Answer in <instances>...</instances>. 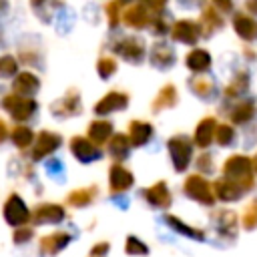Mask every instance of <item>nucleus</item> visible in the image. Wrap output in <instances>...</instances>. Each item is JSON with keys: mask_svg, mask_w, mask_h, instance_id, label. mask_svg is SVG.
Here are the masks:
<instances>
[{"mask_svg": "<svg viewBox=\"0 0 257 257\" xmlns=\"http://www.w3.org/2000/svg\"><path fill=\"white\" fill-rule=\"evenodd\" d=\"M217 131V122L213 116H205L197 128H195V145L197 147H209L211 141H213V135Z\"/></svg>", "mask_w": 257, "mask_h": 257, "instance_id": "12", "label": "nucleus"}, {"mask_svg": "<svg viewBox=\"0 0 257 257\" xmlns=\"http://www.w3.org/2000/svg\"><path fill=\"white\" fill-rule=\"evenodd\" d=\"M116 2H128V0H116Z\"/></svg>", "mask_w": 257, "mask_h": 257, "instance_id": "46", "label": "nucleus"}, {"mask_svg": "<svg viewBox=\"0 0 257 257\" xmlns=\"http://www.w3.org/2000/svg\"><path fill=\"white\" fill-rule=\"evenodd\" d=\"M80 108V100L76 94H68L54 104V114H76Z\"/></svg>", "mask_w": 257, "mask_h": 257, "instance_id": "25", "label": "nucleus"}, {"mask_svg": "<svg viewBox=\"0 0 257 257\" xmlns=\"http://www.w3.org/2000/svg\"><path fill=\"white\" fill-rule=\"evenodd\" d=\"M62 217H64V209L60 205H52V203L40 205L34 211L36 223H58V221H62Z\"/></svg>", "mask_w": 257, "mask_h": 257, "instance_id": "15", "label": "nucleus"}, {"mask_svg": "<svg viewBox=\"0 0 257 257\" xmlns=\"http://www.w3.org/2000/svg\"><path fill=\"white\" fill-rule=\"evenodd\" d=\"M92 193H94V189H78V191H72V193L68 195V201H70L72 205L80 207V205H86V203H90V199H92Z\"/></svg>", "mask_w": 257, "mask_h": 257, "instance_id": "30", "label": "nucleus"}, {"mask_svg": "<svg viewBox=\"0 0 257 257\" xmlns=\"http://www.w3.org/2000/svg\"><path fill=\"white\" fill-rule=\"evenodd\" d=\"M169 151H171V157H173V165L177 171H185L191 163V153H193V145L191 141L185 137V135H179V137H173L169 141Z\"/></svg>", "mask_w": 257, "mask_h": 257, "instance_id": "3", "label": "nucleus"}, {"mask_svg": "<svg viewBox=\"0 0 257 257\" xmlns=\"http://www.w3.org/2000/svg\"><path fill=\"white\" fill-rule=\"evenodd\" d=\"M116 52L131 62H139L145 56V44L139 38H124L116 44Z\"/></svg>", "mask_w": 257, "mask_h": 257, "instance_id": "11", "label": "nucleus"}, {"mask_svg": "<svg viewBox=\"0 0 257 257\" xmlns=\"http://www.w3.org/2000/svg\"><path fill=\"white\" fill-rule=\"evenodd\" d=\"M30 2H32V6H38V4H42L44 0H30Z\"/></svg>", "mask_w": 257, "mask_h": 257, "instance_id": "45", "label": "nucleus"}, {"mask_svg": "<svg viewBox=\"0 0 257 257\" xmlns=\"http://www.w3.org/2000/svg\"><path fill=\"white\" fill-rule=\"evenodd\" d=\"M2 106L10 112L12 118L16 120H26L28 116H32V112L38 108L34 98H26V96H18V94H6L2 100Z\"/></svg>", "mask_w": 257, "mask_h": 257, "instance_id": "2", "label": "nucleus"}, {"mask_svg": "<svg viewBox=\"0 0 257 257\" xmlns=\"http://www.w3.org/2000/svg\"><path fill=\"white\" fill-rule=\"evenodd\" d=\"M106 14H108V24L116 26V22H118V2H108L106 4Z\"/></svg>", "mask_w": 257, "mask_h": 257, "instance_id": "36", "label": "nucleus"}, {"mask_svg": "<svg viewBox=\"0 0 257 257\" xmlns=\"http://www.w3.org/2000/svg\"><path fill=\"white\" fill-rule=\"evenodd\" d=\"M151 60H153V64H157V66H171L173 64V60H175V54H173V50L167 46V44H157L155 48H153V56H151Z\"/></svg>", "mask_w": 257, "mask_h": 257, "instance_id": "23", "label": "nucleus"}, {"mask_svg": "<svg viewBox=\"0 0 257 257\" xmlns=\"http://www.w3.org/2000/svg\"><path fill=\"white\" fill-rule=\"evenodd\" d=\"M153 135V126L149 122H143V120H133L128 124V143L135 145V147H141L145 145Z\"/></svg>", "mask_w": 257, "mask_h": 257, "instance_id": "14", "label": "nucleus"}, {"mask_svg": "<svg viewBox=\"0 0 257 257\" xmlns=\"http://www.w3.org/2000/svg\"><path fill=\"white\" fill-rule=\"evenodd\" d=\"M68 241H70V237L66 233H52V235H48V237H44L40 241V247L46 253H56V251L64 249Z\"/></svg>", "mask_w": 257, "mask_h": 257, "instance_id": "21", "label": "nucleus"}, {"mask_svg": "<svg viewBox=\"0 0 257 257\" xmlns=\"http://www.w3.org/2000/svg\"><path fill=\"white\" fill-rule=\"evenodd\" d=\"M16 68H18V64H16L14 56H10V54L0 56V76H10L16 72Z\"/></svg>", "mask_w": 257, "mask_h": 257, "instance_id": "31", "label": "nucleus"}, {"mask_svg": "<svg viewBox=\"0 0 257 257\" xmlns=\"http://www.w3.org/2000/svg\"><path fill=\"white\" fill-rule=\"evenodd\" d=\"M133 185V175L131 171H126L124 167L120 165H114L110 167V191L118 193V191H124Z\"/></svg>", "mask_w": 257, "mask_h": 257, "instance_id": "16", "label": "nucleus"}, {"mask_svg": "<svg viewBox=\"0 0 257 257\" xmlns=\"http://www.w3.org/2000/svg\"><path fill=\"white\" fill-rule=\"evenodd\" d=\"M213 2H215L221 10H225V12H229V10H231V6H233V4H231V0H213Z\"/></svg>", "mask_w": 257, "mask_h": 257, "instance_id": "40", "label": "nucleus"}, {"mask_svg": "<svg viewBox=\"0 0 257 257\" xmlns=\"http://www.w3.org/2000/svg\"><path fill=\"white\" fill-rule=\"evenodd\" d=\"M215 191H217V197L223 199V201H235L241 195V189L237 185L229 183V181H219L215 185Z\"/></svg>", "mask_w": 257, "mask_h": 257, "instance_id": "26", "label": "nucleus"}, {"mask_svg": "<svg viewBox=\"0 0 257 257\" xmlns=\"http://www.w3.org/2000/svg\"><path fill=\"white\" fill-rule=\"evenodd\" d=\"M171 36L177 42L195 44L199 40V24H195L191 20H179V22H175V26L171 30Z\"/></svg>", "mask_w": 257, "mask_h": 257, "instance_id": "9", "label": "nucleus"}, {"mask_svg": "<svg viewBox=\"0 0 257 257\" xmlns=\"http://www.w3.org/2000/svg\"><path fill=\"white\" fill-rule=\"evenodd\" d=\"M223 175H225V181L237 185L243 191V189L251 187V183H253V177H251V161L247 157L235 155V157H231V159L225 161Z\"/></svg>", "mask_w": 257, "mask_h": 257, "instance_id": "1", "label": "nucleus"}, {"mask_svg": "<svg viewBox=\"0 0 257 257\" xmlns=\"http://www.w3.org/2000/svg\"><path fill=\"white\" fill-rule=\"evenodd\" d=\"M32 139H34V135H32V131H30L28 126H16V128L12 131V143H14L18 149H26V147L32 143Z\"/></svg>", "mask_w": 257, "mask_h": 257, "instance_id": "27", "label": "nucleus"}, {"mask_svg": "<svg viewBox=\"0 0 257 257\" xmlns=\"http://www.w3.org/2000/svg\"><path fill=\"white\" fill-rule=\"evenodd\" d=\"M255 102H251V100H247V102H241L235 110H233V120L235 122H247L249 118H253V114H255Z\"/></svg>", "mask_w": 257, "mask_h": 257, "instance_id": "28", "label": "nucleus"}, {"mask_svg": "<svg viewBox=\"0 0 257 257\" xmlns=\"http://www.w3.org/2000/svg\"><path fill=\"white\" fill-rule=\"evenodd\" d=\"M243 223H245L247 229H251V227L257 225V201L249 205V209H247V213H245V217H243Z\"/></svg>", "mask_w": 257, "mask_h": 257, "instance_id": "35", "label": "nucleus"}, {"mask_svg": "<svg viewBox=\"0 0 257 257\" xmlns=\"http://www.w3.org/2000/svg\"><path fill=\"white\" fill-rule=\"evenodd\" d=\"M255 169H257V157H255Z\"/></svg>", "mask_w": 257, "mask_h": 257, "instance_id": "47", "label": "nucleus"}, {"mask_svg": "<svg viewBox=\"0 0 257 257\" xmlns=\"http://www.w3.org/2000/svg\"><path fill=\"white\" fill-rule=\"evenodd\" d=\"M155 30H157L159 34H163V30H165V22H161V20H157V22H155Z\"/></svg>", "mask_w": 257, "mask_h": 257, "instance_id": "44", "label": "nucleus"}, {"mask_svg": "<svg viewBox=\"0 0 257 257\" xmlns=\"http://www.w3.org/2000/svg\"><path fill=\"white\" fill-rule=\"evenodd\" d=\"M32 237V229H18L14 233V243H26Z\"/></svg>", "mask_w": 257, "mask_h": 257, "instance_id": "38", "label": "nucleus"}, {"mask_svg": "<svg viewBox=\"0 0 257 257\" xmlns=\"http://www.w3.org/2000/svg\"><path fill=\"white\" fill-rule=\"evenodd\" d=\"M175 102H177V88L173 84H167L159 90L157 98L153 100V110L159 112L163 108H171V106H175Z\"/></svg>", "mask_w": 257, "mask_h": 257, "instance_id": "19", "label": "nucleus"}, {"mask_svg": "<svg viewBox=\"0 0 257 257\" xmlns=\"http://www.w3.org/2000/svg\"><path fill=\"white\" fill-rule=\"evenodd\" d=\"M203 22H205L207 30L211 32L213 28L221 26V16H219V14H217L213 8H205V10H203Z\"/></svg>", "mask_w": 257, "mask_h": 257, "instance_id": "32", "label": "nucleus"}, {"mask_svg": "<svg viewBox=\"0 0 257 257\" xmlns=\"http://www.w3.org/2000/svg\"><path fill=\"white\" fill-rule=\"evenodd\" d=\"M108 151H110L112 159L122 161L128 155V139L124 135H114L110 139V143H108Z\"/></svg>", "mask_w": 257, "mask_h": 257, "instance_id": "24", "label": "nucleus"}, {"mask_svg": "<svg viewBox=\"0 0 257 257\" xmlns=\"http://www.w3.org/2000/svg\"><path fill=\"white\" fill-rule=\"evenodd\" d=\"M70 151H72V155H74L78 161H82V163H90V161H94V159L100 157L98 147H96L92 141L84 139V137H74V139L70 141Z\"/></svg>", "mask_w": 257, "mask_h": 257, "instance_id": "7", "label": "nucleus"}, {"mask_svg": "<svg viewBox=\"0 0 257 257\" xmlns=\"http://www.w3.org/2000/svg\"><path fill=\"white\" fill-rule=\"evenodd\" d=\"M96 70L100 74V78H108L114 70H116V62L112 58H100L98 64H96Z\"/></svg>", "mask_w": 257, "mask_h": 257, "instance_id": "33", "label": "nucleus"}, {"mask_svg": "<svg viewBox=\"0 0 257 257\" xmlns=\"http://www.w3.org/2000/svg\"><path fill=\"white\" fill-rule=\"evenodd\" d=\"M185 193L199 201V203H205V205H211L213 203V193H211V187L209 183L201 177V175H193L185 181Z\"/></svg>", "mask_w": 257, "mask_h": 257, "instance_id": "5", "label": "nucleus"}, {"mask_svg": "<svg viewBox=\"0 0 257 257\" xmlns=\"http://www.w3.org/2000/svg\"><path fill=\"white\" fill-rule=\"evenodd\" d=\"M233 28L243 40H255L257 38V20L245 14H237L233 18Z\"/></svg>", "mask_w": 257, "mask_h": 257, "instance_id": "13", "label": "nucleus"}, {"mask_svg": "<svg viewBox=\"0 0 257 257\" xmlns=\"http://www.w3.org/2000/svg\"><path fill=\"white\" fill-rule=\"evenodd\" d=\"M247 8L257 14V0H247Z\"/></svg>", "mask_w": 257, "mask_h": 257, "instance_id": "43", "label": "nucleus"}, {"mask_svg": "<svg viewBox=\"0 0 257 257\" xmlns=\"http://www.w3.org/2000/svg\"><path fill=\"white\" fill-rule=\"evenodd\" d=\"M213 82L209 80V78H195V80H191V90L195 92V94H199L201 98H207V96H211L213 94Z\"/></svg>", "mask_w": 257, "mask_h": 257, "instance_id": "29", "label": "nucleus"}, {"mask_svg": "<svg viewBox=\"0 0 257 257\" xmlns=\"http://www.w3.org/2000/svg\"><path fill=\"white\" fill-rule=\"evenodd\" d=\"M126 251H128V253H147V247H145L143 243H139L135 237H131V239L126 241Z\"/></svg>", "mask_w": 257, "mask_h": 257, "instance_id": "37", "label": "nucleus"}, {"mask_svg": "<svg viewBox=\"0 0 257 257\" xmlns=\"http://www.w3.org/2000/svg\"><path fill=\"white\" fill-rule=\"evenodd\" d=\"M145 197H147V201H149L151 205H157V207H167V205L171 203L169 189H167V185H165L163 181L157 183V185H153L151 189H147V191H145Z\"/></svg>", "mask_w": 257, "mask_h": 257, "instance_id": "17", "label": "nucleus"}, {"mask_svg": "<svg viewBox=\"0 0 257 257\" xmlns=\"http://www.w3.org/2000/svg\"><path fill=\"white\" fill-rule=\"evenodd\" d=\"M165 4H167V0H149V6L153 12H161L165 8Z\"/></svg>", "mask_w": 257, "mask_h": 257, "instance_id": "39", "label": "nucleus"}, {"mask_svg": "<svg viewBox=\"0 0 257 257\" xmlns=\"http://www.w3.org/2000/svg\"><path fill=\"white\" fill-rule=\"evenodd\" d=\"M128 104V96L122 92H108L104 94L96 104H94V112L96 114H108L114 110H122Z\"/></svg>", "mask_w": 257, "mask_h": 257, "instance_id": "8", "label": "nucleus"}, {"mask_svg": "<svg viewBox=\"0 0 257 257\" xmlns=\"http://www.w3.org/2000/svg\"><path fill=\"white\" fill-rule=\"evenodd\" d=\"M215 137H217L219 145H231V141H233L235 133H233V128H231L229 124H221V126H217Z\"/></svg>", "mask_w": 257, "mask_h": 257, "instance_id": "34", "label": "nucleus"}, {"mask_svg": "<svg viewBox=\"0 0 257 257\" xmlns=\"http://www.w3.org/2000/svg\"><path fill=\"white\" fill-rule=\"evenodd\" d=\"M106 251V243H100V245H96L94 249H92V255H100V253H104Z\"/></svg>", "mask_w": 257, "mask_h": 257, "instance_id": "42", "label": "nucleus"}, {"mask_svg": "<svg viewBox=\"0 0 257 257\" xmlns=\"http://www.w3.org/2000/svg\"><path fill=\"white\" fill-rule=\"evenodd\" d=\"M4 219H6L8 225H14V227H20L30 219L28 207L24 205V201L18 195H10L6 199V203H4Z\"/></svg>", "mask_w": 257, "mask_h": 257, "instance_id": "4", "label": "nucleus"}, {"mask_svg": "<svg viewBox=\"0 0 257 257\" xmlns=\"http://www.w3.org/2000/svg\"><path fill=\"white\" fill-rule=\"evenodd\" d=\"M6 137H8V128H6L4 120H0V143H4V141H6Z\"/></svg>", "mask_w": 257, "mask_h": 257, "instance_id": "41", "label": "nucleus"}, {"mask_svg": "<svg viewBox=\"0 0 257 257\" xmlns=\"http://www.w3.org/2000/svg\"><path fill=\"white\" fill-rule=\"evenodd\" d=\"M187 66L195 72H203L211 66V54L203 48H195L187 54Z\"/></svg>", "mask_w": 257, "mask_h": 257, "instance_id": "18", "label": "nucleus"}, {"mask_svg": "<svg viewBox=\"0 0 257 257\" xmlns=\"http://www.w3.org/2000/svg\"><path fill=\"white\" fill-rule=\"evenodd\" d=\"M62 139L60 135L56 133H50V131H42L38 137H36V145H34V151H32V159L34 161H40L42 157L50 155L52 151H56L60 147Z\"/></svg>", "mask_w": 257, "mask_h": 257, "instance_id": "6", "label": "nucleus"}, {"mask_svg": "<svg viewBox=\"0 0 257 257\" xmlns=\"http://www.w3.org/2000/svg\"><path fill=\"white\" fill-rule=\"evenodd\" d=\"M110 133H112V124L106 122V120H94V122H90V126H88V137H90V141H92L96 147L102 145V143L110 137Z\"/></svg>", "mask_w": 257, "mask_h": 257, "instance_id": "20", "label": "nucleus"}, {"mask_svg": "<svg viewBox=\"0 0 257 257\" xmlns=\"http://www.w3.org/2000/svg\"><path fill=\"white\" fill-rule=\"evenodd\" d=\"M12 88H14V94L32 98V94H36V90L40 88V80L32 72H20L12 82Z\"/></svg>", "mask_w": 257, "mask_h": 257, "instance_id": "10", "label": "nucleus"}, {"mask_svg": "<svg viewBox=\"0 0 257 257\" xmlns=\"http://www.w3.org/2000/svg\"><path fill=\"white\" fill-rule=\"evenodd\" d=\"M124 22L133 28H143L147 22H149V16H147V10L137 4V6H131L126 12H124Z\"/></svg>", "mask_w": 257, "mask_h": 257, "instance_id": "22", "label": "nucleus"}]
</instances>
